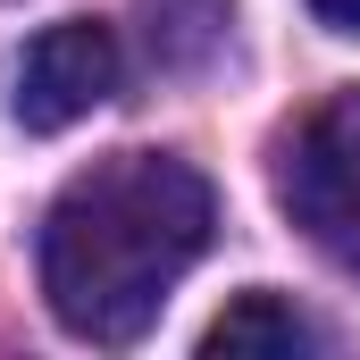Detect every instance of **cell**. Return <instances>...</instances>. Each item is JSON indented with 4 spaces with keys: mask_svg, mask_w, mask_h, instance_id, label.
<instances>
[{
    "mask_svg": "<svg viewBox=\"0 0 360 360\" xmlns=\"http://www.w3.org/2000/svg\"><path fill=\"white\" fill-rule=\"evenodd\" d=\"M218 201L168 151H109L42 218V293L76 344H134L176 276L210 252Z\"/></svg>",
    "mask_w": 360,
    "mask_h": 360,
    "instance_id": "cell-1",
    "label": "cell"
},
{
    "mask_svg": "<svg viewBox=\"0 0 360 360\" xmlns=\"http://www.w3.org/2000/svg\"><path fill=\"white\" fill-rule=\"evenodd\" d=\"M276 201L285 218L360 276V84L327 92L276 151Z\"/></svg>",
    "mask_w": 360,
    "mask_h": 360,
    "instance_id": "cell-2",
    "label": "cell"
},
{
    "mask_svg": "<svg viewBox=\"0 0 360 360\" xmlns=\"http://www.w3.org/2000/svg\"><path fill=\"white\" fill-rule=\"evenodd\" d=\"M109 92H117V34L92 25V17L42 25L17 59V117L34 134H59V126L92 117Z\"/></svg>",
    "mask_w": 360,
    "mask_h": 360,
    "instance_id": "cell-3",
    "label": "cell"
},
{
    "mask_svg": "<svg viewBox=\"0 0 360 360\" xmlns=\"http://www.w3.org/2000/svg\"><path fill=\"white\" fill-rule=\"evenodd\" d=\"M310 344H319V327H310L293 302H276V293L226 302V319L201 335V352H226V360H243V352H310Z\"/></svg>",
    "mask_w": 360,
    "mask_h": 360,
    "instance_id": "cell-4",
    "label": "cell"
},
{
    "mask_svg": "<svg viewBox=\"0 0 360 360\" xmlns=\"http://www.w3.org/2000/svg\"><path fill=\"white\" fill-rule=\"evenodd\" d=\"M327 25H344V34H360V0H310Z\"/></svg>",
    "mask_w": 360,
    "mask_h": 360,
    "instance_id": "cell-5",
    "label": "cell"
}]
</instances>
